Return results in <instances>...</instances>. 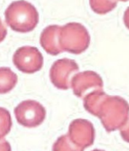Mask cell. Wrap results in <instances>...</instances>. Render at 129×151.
<instances>
[{
	"mask_svg": "<svg viewBox=\"0 0 129 151\" xmlns=\"http://www.w3.org/2000/svg\"><path fill=\"white\" fill-rule=\"evenodd\" d=\"M5 22L16 32L33 31L39 23V13L32 4L25 0L12 2L4 12Z\"/></svg>",
	"mask_w": 129,
	"mask_h": 151,
	"instance_id": "obj_1",
	"label": "cell"
},
{
	"mask_svg": "<svg viewBox=\"0 0 129 151\" xmlns=\"http://www.w3.org/2000/svg\"><path fill=\"white\" fill-rule=\"evenodd\" d=\"M91 42L89 33L79 23H69L61 26L60 45L63 51L79 55L88 48Z\"/></svg>",
	"mask_w": 129,
	"mask_h": 151,
	"instance_id": "obj_2",
	"label": "cell"
},
{
	"mask_svg": "<svg viewBox=\"0 0 129 151\" xmlns=\"http://www.w3.org/2000/svg\"><path fill=\"white\" fill-rule=\"evenodd\" d=\"M14 113L18 124L27 128L40 126L46 116V111L43 105L31 100L18 104L14 110Z\"/></svg>",
	"mask_w": 129,
	"mask_h": 151,
	"instance_id": "obj_3",
	"label": "cell"
},
{
	"mask_svg": "<svg viewBox=\"0 0 129 151\" xmlns=\"http://www.w3.org/2000/svg\"><path fill=\"white\" fill-rule=\"evenodd\" d=\"M12 61L20 71L31 74L42 69L44 59L37 47L25 46L20 47L15 51Z\"/></svg>",
	"mask_w": 129,
	"mask_h": 151,
	"instance_id": "obj_4",
	"label": "cell"
},
{
	"mask_svg": "<svg viewBox=\"0 0 129 151\" xmlns=\"http://www.w3.org/2000/svg\"><path fill=\"white\" fill-rule=\"evenodd\" d=\"M78 71L79 66L74 60H58L50 68V81L57 89L67 90L71 87L72 78Z\"/></svg>",
	"mask_w": 129,
	"mask_h": 151,
	"instance_id": "obj_5",
	"label": "cell"
},
{
	"mask_svg": "<svg viewBox=\"0 0 129 151\" xmlns=\"http://www.w3.org/2000/svg\"><path fill=\"white\" fill-rule=\"evenodd\" d=\"M68 135L75 144L85 149L93 144L95 129L86 119H75L70 124Z\"/></svg>",
	"mask_w": 129,
	"mask_h": 151,
	"instance_id": "obj_6",
	"label": "cell"
},
{
	"mask_svg": "<svg viewBox=\"0 0 129 151\" xmlns=\"http://www.w3.org/2000/svg\"><path fill=\"white\" fill-rule=\"evenodd\" d=\"M71 87L73 89L75 96L84 98L90 89L101 90L103 81L97 73L92 70H87L74 76L71 82Z\"/></svg>",
	"mask_w": 129,
	"mask_h": 151,
	"instance_id": "obj_7",
	"label": "cell"
},
{
	"mask_svg": "<svg viewBox=\"0 0 129 151\" xmlns=\"http://www.w3.org/2000/svg\"><path fill=\"white\" fill-rule=\"evenodd\" d=\"M61 28V26L57 25H51L45 28L40 35L41 46L51 55H57L63 52L60 45Z\"/></svg>",
	"mask_w": 129,
	"mask_h": 151,
	"instance_id": "obj_8",
	"label": "cell"
},
{
	"mask_svg": "<svg viewBox=\"0 0 129 151\" xmlns=\"http://www.w3.org/2000/svg\"><path fill=\"white\" fill-rule=\"evenodd\" d=\"M1 73V94L8 93L18 82V76L10 68L2 67L0 69Z\"/></svg>",
	"mask_w": 129,
	"mask_h": 151,
	"instance_id": "obj_9",
	"label": "cell"
},
{
	"mask_svg": "<svg viewBox=\"0 0 129 151\" xmlns=\"http://www.w3.org/2000/svg\"><path fill=\"white\" fill-rule=\"evenodd\" d=\"M53 151H84V148L77 145L71 140L68 134L62 135L53 145Z\"/></svg>",
	"mask_w": 129,
	"mask_h": 151,
	"instance_id": "obj_10",
	"label": "cell"
},
{
	"mask_svg": "<svg viewBox=\"0 0 129 151\" xmlns=\"http://www.w3.org/2000/svg\"><path fill=\"white\" fill-rule=\"evenodd\" d=\"M89 3L92 10L99 15H104L112 10L117 4L115 0H89Z\"/></svg>",
	"mask_w": 129,
	"mask_h": 151,
	"instance_id": "obj_11",
	"label": "cell"
},
{
	"mask_svg": "<svg viewBox=\"0 0 129 151\" xmlns=\"http://www.w3.org/2000/svg\"><path fill=\"white\" fill-rule=\"evenodd\" d=\"M11 117L10 114L5 108H1V137L3 138L10 131Z\"/></svg>",
	"mask_w": 129,
	"mask_h": 151,
	"instance_id": "obj_12",
	"label": "cell"
},
{
	"mask_svg": "<svg viewBox=\"0 0 129 151\" xmlns=\"http://www.w3.org/2000/svg\"><path fill=\"white\" fill-rule=\"evenodd\" d=\"M1 151H10V145L8 142L4 140L1 138Z\"/></svg>",
	"mask_w": 129,
	"mask_h": 151,
	"instance_id": "obj_13",
	"label": "cell"
},
{
	"mask_svg": "<svg viewBox=\"0 0 129 151\" xmlns=\"http://www.w3.org/2000/svg\"><path fill=\"white\" fill-rule=\"evenodd\" d=\"M125 21L126 23V25L129 26V7L127 9V10L125 11Z\"/></svg>",
	"mask_w": 129,
	"mask_h": 151,
	"instance_id": "obj_14",
	"label": "cell"
},
{
	"mask_svg": "<svg viewBox=\"0 0 129 151\" xmlns=\"http://www.w3.org/2000/svg\"><path fill=\"white\" fill-rule=\"evenodd\" d=\"M92 151H104V150H99V149H95V150H92Z\"/></svg>",
	"mask_w": 129,
	"mask_h": 151,
	"instance_id": "obj_15",
	"label": "cell"
},
{
	"mask_svg": "<svg viewBox=\"0 0 129 151\" xmlns=\"http://www.w3.org/2000/svg\"><path fill=\"white\" fill-rule=\"evenodd\" d=\"M120 1H128V0H120Z\"/></svg>",
	"mask_w": 129,
	"mask_h": 151,
	"instance_id": "obj_16",
	"label": "cell"
}]
</instances>
